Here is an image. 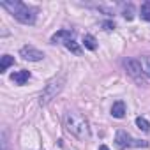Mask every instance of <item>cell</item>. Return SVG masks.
<instances>
[{"label":"cell","instance_id":"6da1fadb","mask_svg":"<svg viewBox=\"0 0 150 150\" xmlns=\"http://www.w3.org/2000/svg\"><path fill=\"white\" fill-rule=\"evenodd\" d=\"M0 6L7 9L9 14L23 25H34L37 20V11L20 0H4V2H0Z\"/></svg>","mask_w":150,"mask_h":150},{"label":"cell","instance_id":"7a4b0ae2","mask_svg":"<svg viewBox=\"0 0 150 150\" xmlns=\"http://www.w3.org/2000/svg\"><path fill=\"white\" fill-rule=\"evenodd\" d=\"M64 125H65L67 132H71L74 138H78L81 141L90 139V127H88V122L83 115L74 113V111H67L64 117Z\"/></svg>","mask_w":150,"mask_h":150},{"label":"cell","instance_id":"3957f363","mask_svg":"<svg viewBox=\"0 0 150 150\" xmlns=\"http://www.w3.org/2000/svg\"><path fill=\"white\" fill-rule=\"evenodd\" d=\"M64 85H65V76L64 74H60V76H55V78H51L46 85H44V88H42V92H41V97H39V104L41 106H46V104H50L60 92H62V88H64Z\"/></svg>","mask_w":150,"mask_h":150},{"label":"cell","instance_id":"277c9868","mask_svg":"<svg viewBox=\"0 0 150 150\" xmlns=\"http://www.w3.org/2000/svg\"><path fill=\"white\" fill-rule=\"evenodd\" d=\"M115 145L124 150V148H129V146H148V141H145V139H134V138H131V134L127 131L120 129L115 134Z\"/></svg>","mask_w":150,"mask_h":150},{"label":"cell","instance_id":"5b68a950","mask_svg":"<svg viewBox=\"0 0 150 150\" xmlns=\"http://www.w3.org/2000/svg\"><path fill=\"white\" fill-rule=\"evenodd\" d=\"M124 65H125V69H127V74L129 76L141 87V85H145V71H143V67H141V64L138 62V60H134V58H127V60H124Z\"/></svg>","mask_w":150,"mask_h":150},{"label":"cell","instance_id":"8992f818","mask_svg":"<svg viewBox=\"0 0 150 150\" xmlns=\"http://www.w3.org/2000/svg\"><path fill=\"white\" fill-rule=\"evenodd\" d=\"M20 57L23 60H28V62H39V60L44 58V53L41 50L34 48V46H23L20 50Z\"/></svg>","mask_w":150,"mask_h":150},{"label":"cell","instance_id":"52a82bcc","mask_svg":"<svg viewBox=\"0 0 150 150\" xmlns=\"http://www.w3.org/2000/svg\"><path fill=\"white\" fill-rule=\"evenodd\" d=\"M71 39H74V30H58L57 34L51 35V44H58V42L65 44Z\"/></svg>","mask_w":150,"mask_h":150},{"label":"cell","instance_id":"ba28073f","mask_svg":"<svg viewBox=\"0 0 150 150\" xmlns=\"http://www.w3.org/2000/svg\"><path fill=\"white\" fill-rule=\"evenodd\" d=\"M28 80H30V71H27V69L16 71V72H13V76H11V81L16 83V85H25Z\"/></svg>","mask_w":150,"mask_h":150},{"label":"cell","instance_id":"9c48e42d","mask_svg":"<svg viewBox=\"0 0 150 150\" xmlns=\"http://www.w3.org/2000/svg\"><path fill=\"white\" fill-rule=\"evenodd\" d=\"M111 117H115V118H124L125 117V104H124V101L113 103V106H111Z\"/></svg>","mask_w":150,"mask_h":150},{"label":"cell","instance_id":"30bf717a","mask_svg":"<svg viewBox=\"0 0 150 150\" xmlns=\"http://www.w3.org/2000/svg\"><path fill=\"white\" fill-rule=\"evenodd\" d=\"M13 64H14V57H11V55H4V57H2V62H0V72H6Z\"/></svg>","mask_w":150,"mask_h":150},{"label":"cell","instance_id":"8fae6325","mask_svg":"<svg viewBox=\"0 0 150 150\" xmlns=\"http://www.w3.org/2000/svg\"><path fill=\"white\" fill-rule=\"evenodd\" d=\"M83 44H85V48H87V50H90V51H94V50L97 48L96 37H94V35H90V34H85V35H83Z\"/></svg>","mask_w":150,"mask_h":150},{"label":"cell","instance_id":"7c38bea8","mask_svg":"<svg viewBox=\"0 0 150 150\" xmlns=\"http://www.w3.org/2000/svg\"><path fill=\"white\" fill-rule=\"evenodd\" d=\"M139 16L145 21H150V2H143L139 7Z\"/></svg>","mask_w":150,"mask_h":150},{"label":"cell","instance_id":"4fadbf2b","mask_svg":"<svg viewBox=\"0 0 150 150\" xmlns=\"http://www.w3.org/2000/svg\"><path fill=\"white\" fill-rule=\"evenodd\" d=\"M136 125H138V129H141L143 132H150V122H148L145 117H138V118H136Z\"/></svg>","mask_w":150,"mask_h":150},{"label":"cell","instance_id":"5bb4252c","mask_svg":"<svg viewBox=\"0 0 150 150\" xmlns=\"http://www.w3.org/2000/svg\"><path fill=\"white\" fill-rule=\"evenodd\" d=\"M65 48L69 50V51H72L74 55H81V48H80V44L74 41V39H71V41H67L65 42Z\"/></svg>","mask_w":150,"mask_h":150},{"label":"cell","instance_id":"9a60e30c","mask_svg":"<svg viewBox=\"0 0 150 150\" xmlns=\"http://www.w3.org/2000/svg\"><path fill=\"white\" fill-rule=\"evenodd\" d=\"M122 14H124V18H125L127 21H131V20L134 18V6H132V4H127V7L124 9Z\"/></svg>","mask_w":150,"mask_h":150},{"label":"cell","instance_id":"2e32d148","mask_svg":"<svg viewBox=\"0 0 150 150\" xmlns=\"http://www.w3.org/2000/svg\"><path fill=\"white\" fill-rule=\"evenodd\" d=\"M143 71H145V76L150 78V57H143Z\"/></svg>","mask_w":150,"mask_h":150},{"label":"cell","instance_id":"e0dca14e","mask_svg":"<svg viewBox=\"0 0 150 150\" xmlns=\"http://www.w3.org/2000/svg\"><path fill=\"white\" fill-rule=\"evenodd\" d=\"M101 27H103L104 30H115V27H117V25H115V21H103V23H101Z\"/></svg>","mask_w":150,"mask_h":150},{"label":"cell","instance_id":"ac0fdd59","mask_svg":"<svg viewBox=\"0 0 150 150\" xmlns=\"http://www.w3.org/2000/svg\"><path fill=\"white\" fill-rule=\"evenodd\" d=\"M2 150H7V132L2 131Z\"/></svg>","mask_w":150,"mask_h":150},{"label":"cell","instance_id":"d6986e66","mask_svg":"<svg viewBox=\"0 0 150 150\" xmlns=\"http://www.w3.org/2000/svg\"><path fill=\"white\" fill-rule=\"evenodd\" d=\"M99 150H110V148H108L106 145H101V146H99Z\"/></svg>","mask_w":150,"mask_h":150}]
</instances>
